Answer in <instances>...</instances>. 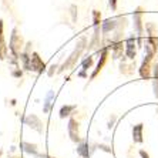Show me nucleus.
Wrapping results in <instances>:
<instances>
[{
  "mask_svg": "<svg viewBox=\"0 0 158 158\" xmlns=\"http://www.w3.org/2000/svg\"><path fill=\"white\" fill-rule=\"evenodd\" d=\"M22 47H23V37H22V34L19 33V30L15 27L13 31H11V37H10V52L15 59L20 57Z\"/></svg>",
  "mask_w": 158,
  "mask_h": 158,
  "instance_id": "nucleus-1",
  "label": "nucleus"
},
{
  "mask_svg": "<svg viewBox=\"0 0 158 158\" xmlns=\"http://www.w3.org/2000/svg\"><path fill=\"white\" fill-rule=\"evenodd\" d=\"M85 43H87V39H85V37H81L80 41H78V44H77V47H76V50L71 53V56L69 57V59H67V61L63 64V70L70 69V67H73L74 64H76V61L78 60V57H80L81 53H83V50H84Z\"/></svg>",
  "mask_w": 158,
  "mask_h": 158,
  "instance_id": "nucleus-2",
  "label": "nucleus"
},
{
  "mask_svg": "<svg viewBox=\"0 0 158 158\" xmlns=\"http://www.w3.org/2000/svg\"><path fill=\"white\" fill-rule=\"evenodd\" d=\"M157 48H158V39L155 36H148L147 40H145V46H144L145 57L151 60L157 53Z\"/></svg>",
  "mask_w": 158,
  "mask_h": 158,
  "instance_id": "nucleus-3",
  "label": "nucleus"
},
{
  "mask_svg": "<svg viewBox=\"0 0 158 158\" xmlns=\"http://www.w3.org/2000/svg\"><path fill=\"white\" fill-rule=\"evenodd\" d=\"M31 70L37 71V73H43L46 70V64L43 63V60L40 59V56L37 53L31 54Z\"/></svg>",
  "mask_w": 158,
  "mask_h": 158,
  "instance_id": "nucleus-4",
  "label": "nucleus"
},
{
  "mask_svg": "<svg viewBox=\"0 0 158 158\" xmlns=\"http://www.w3.org/2000/svg\"><path fill=\"white\" fill-rule=\"evenodd\" d=\"M132 20H134V27H135V31L138 34L143 33V9L138 7L134 15H132Z\"/></svg>",
  "mask_w": 158,
  "mask_h": 158,
  "instance_id": "nucleus-5",
  "label": "nucleus"
},
{
  "mask_svg": "<svg viewBox=\"0 0 158 158\" xmlns=\"http://www.w3.org/2000/svg\"><path fill=\"white\" fill-rule=\"evenodd\" d=\"M69 134H70L71 140L74 143L80 141V137H78V124L74 118H70V121H69Z\"/></svg>",
  "mask_w": 158,
  "mask_h": 158,
  "instance_id": "nucleus-6",
  "label": "nucleus"
},
{
  "mask_svg": "<svg viewBox=\"0 0 158 158\" xmlns=\"http://www.w3.org/2000/svg\"><path fill=\"white\" fill-rule=\"evenodd\" d=\"M125 54L131 60L135 57V39L134 37H130L128 40L125 41Z\"/></svg>",
  "mask_w": 158,
  "mask_h": 158,
  "instance_id": "nucleus-7",
  "label": "nucleus"
},
{
  "mask_svg": "<svg viewBox=\"0 0 158 158\" xmlns=\"http://www.w3.org/2000/svg\"><path fill=\"white\" fill-rule=\"evenodd\" d=\"M117 26H118L117 19H107V20H104L101 23V30H103L104 34H107V33H110L111 30H114Z\"/></svg>",
  "mask_w": 158,
  "mask_h": 158,
  "instance_id": "nucleus-8",
  "label": "nucleus"
},
{
  "mask_svg": "<svg viewBox=\"0 0 158 158\" xmlns=\"http://www.w3.org/2000/svg\"><path fill=\"white\" fill-rule=\"evenodd\" d=\"M7 54V47L4 41V33H3V20H0V60H3Z\"/></svg>",
  "mask_w": 158,
  "mask_h": 158,
  "instance_id": "nucleus-9",
  "label": "nucleus"
},
{
  "mask_svg": "<svg viewBox=\"0 0 158 158\" xmlns=\"http://www.w3.org/2000/svg\"><path fill=\"white\" fill-rule=\"evenodd\" d=\"M24 123H26L29 127H31V128H34V130H37L39 132H41V123H40V120L36 117V115H29V117L24 120Z\"/></svg>",
  "mask_w": 158,
  "mask_h": 158,
  "instance_id": "nucleus-10",
  "label": "nucleus"
},
{
  "mask_svg": "<svg viewBox=\"0 0 158 158\" xmlns=\"http://www.w3.org/2000/svg\"><path fill=\"white\" fill-rule=\"evenodd\" d=\"M150 61L151 60L150 59H144V61H143V64H141V67H140V74H141V77L143 78H150V76H151V69H150Z\"/></svg>",
  "mask_w": 158,
  "mask_h": 158,
  "instance_id": "nucleus-11",
  "label": "nucleus"
},
{
  "mask_svg": "<svg viewBox=\"0 0 158 158\" xmlns=\"http://www.w3.org/2000/svg\"><path fill=\"white\" fill-rule=\"evenodd\" d=\"M132 138L135 143H143V124H137L132 128Z\"/></svg>",
  "mask_w": 158,
  "mask_h": 158,
  "instance_id": "nucleus-12",
  "label": "nucleus"
},
{
  "mask_svg": "<svg viewBox=\"0 0 158 158\" xmlns=\"http://www.w3.org/2000/svg\"><path fill=\"white\" fill-rule=\"evenodd\" d=\"M111 50H113L114 59H118L123 53V41H111Z\"/></svg>",
  "mask_w": 158,
  "mask_h": 158,
  "instance_id": "nucleus-13",
  "label": "nucleus"
},
{
  "mask_svg": "<svg viewBox=\"0 0 158 158\" xmlns=\"http://www.w3.org/2000/svg\"><path fill=\"white\" fill-rule=\"evenodd\" d=\"M107 53H108V50H107V48H104V50H103V53H101V59H100L98 64H97V69H96V71L93 73V76H91V77H96L97 74H98V71L101 70V69H103L104 63H106V60H107Z\"/></svg>",
  "mask_w": 158,
  "mask_h": 158,
  "instance_id": "nucleus-14",
  "label": "nucleus"
},
{
  "mask_svg": "<svg viewBox=\"0 0 158 158\" xmlns=\"http://www.w3.org/2000/svg\"><path fill=\"white\" fill-rule=\"evenodd\" d=\"M54 98V91H50L44 100V107H43V111L44 113H48L50 111V106H52V100Z\"/></svg>",
  "mask_w": 158,
  "mask_h": 158,
  "instance_id": "nucleus-15",
  "label": "nucleus"
},
{
  "mask_svg": "<svg viewBox=\"0 0 158 158\" xmlns=\"http://www.w3.org/2000/svg\"><path fill=\"white\" fill-rule=\"evenodd\" d=\"M77 152H78V154H80L83 158H88V155H90V152H88L87 144H85V143H81L80 145H78V148H77Z\"/></svg>",
  "mask_w": 158,
  "mask_h": 158,
  "instance_id": "nucleus-16",
  "label": "nucleus"
},
{
  "mask_svg": "<svg viewBox=\"0 0 158 158\" xmlns=\"http://www.w3.org/2000/svg\"><path fill=\"white\" fill-rule=\"evenodd\" d=\"M76 108V106H63L61 110H60V117L64 118L67 117V115H70V113Z\"/></svg>",
  "mask_w": 158,
  "mask_h": 158,
  "instance_id": "nucleus-17",
  "label": "nucleus"
},
{
  "mask_svg": "<svg viewBox=\"0 0 158 158\" xmlns=\"http://www.w3.org/2000/svg\"><path fill=\"white\" fill-rule=\"evenodd\" d=\"M93 22H94V26H100L101 23V13L98 10H93Z\"/></svg>",
  "mask_w": 158,
  "mask_h": 158,
  "instance_id": "nucleus-18",
  "label": "nucleus"
},
{
  "mask_svg": "<svg viewBox=\"0 0 158 158\" xmlns=\"http://www.w3.org/2000/svg\"><path fill=\"white\" fill-rule=\"evenodd\" d=\"M23 148H24V151L29 152V154H36V145H34V144L23 143Z\"/></svg>",
  "mask_w": 158,
  "mask_h": 158,
  "instance_id": "nucleus-19",
  "label": "nucleus"
},
{
  "mask_svg": "<svg viewBox=\"0 0 158 158\" xmlns=\"http://www.w3.org/2000/svg\"><path fill=\"white\" fill-rule=\"evenodd\" d=\"M93 66V57H88V59H85L84 61H83V70H88L90 67Z\"/></svg>",
  "mask_w": 158,
  "mask_h": 158,
  "instance_id": "nucleus-20",
  "label": "nucleus"
},
{
  "mask_svg": "<svg viewBox=\"0 0 158 158\" xmlns=\"http://www.w3.org/2000/svg\"><path fill=\"white\" fill-rule=\"evenodd\" d=\"M117 2L118 0H108V4H110V7H111L113 11L117 10Z\"/></svg>",
  "mask_w": 158,
  "mask_h": 158,
  "instance_id": "nucleus-21",
  "label": "nucleus"
},
{
  "mask_svg": "<svg viewBox=\"0 0 158 158\" xmlns=\"http://www.w3.org/2000/svg\"><path fill=\"white\" fill-rule=\"evenodd\" d=\"M152 71H154V77H155V80H158V63L154 66V69H152Z\"/></svg>",
  "mask_w": 158,
  "mask_h": 158,
  "instance_id": "nucleus-22",
  "label": "nucleus"
},
{
  "mask_svg": "<svg viewBox=\"0 0 158 158\" xmlns=\"http://www.w3.org/2000/svg\"><path fill=\"white\" fill-rule=\"evenodd\" d=\"M154 90H155V96L158 97V80L154 81Z\"/></svg>",
  "mask_w": 158,
  "mask_h": 158,
  "instance_id": "nucleus-23",
  "label": "nucleus"
},
{
  "mask_svg": "<svg viewBox=\"0 0 158 158\" xmlns=\"http://www.w3.org/2000/svg\"><path fill=\"white\" fill-rule=\"evenodd\" d=\"M13 76H15V77H22V71H20V70H16L15 73H13Z\"/></svg>",
  "mask_w": 158,
  "mask_h": 158,
  "instance_id": "nucleus-24",
  "label": "nucleus"
},
{
  "mask_svg": "<svg viewBox=\"0 0 158 158\" xmlns=\"http://www.w3.org/2000/svg\"><path fill=\"white\" fill-rule=\"evenodd\" d=\"M71 10H73V19L76 20V6H71Z\"/></svg>",
  "mask_w": 158,
  "mask_h": 158,
  "instance_id": "nucleus-25",
  "label": "nucleus"
},
{
  "mask_svg": "<svg viewBox=\"0 0 158 158\" xmlns=\"http://www.w3.org/2000/svg\"><path fill=\"white\" fill-rule=\"evenodd\" d=\"M140 154H141V157H143V158H148V154H147V152H144V151H141Z\"/></svg>",
  "mask_w": 158,
  "mask_h": 158,
  "instance_id": "nucleus-26",
  "label": "nucleus"
},
{
  "mask_svg": "<svg viewBox=\"0 0 158 158\" xmlns=\"http://www.w3.org/2000/svg\"><path fill=\"white\" fill-rule=\"evenodd\" d=\"M36 158H52V157H47V155H36Z\"/></svg>",
  "mask_w": 158,
  "mask_h": 158,
  "instance_id": "nucleus-27",
  "label": "nucleus"
}]
</instances>
